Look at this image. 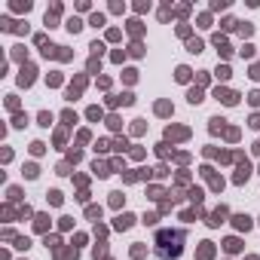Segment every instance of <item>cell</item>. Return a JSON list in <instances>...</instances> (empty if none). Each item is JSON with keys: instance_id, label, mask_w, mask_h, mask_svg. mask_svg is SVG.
Wrapping results in <instances>:
<instances>
[{"instance_id": "6da1fadb", "label": "cell", "mask_w": 260, "mask_h": 260, "mask_svg": "<svg viewBox=\"0 0 260 260\" xmlns=\"http://www.w3.org/2000/svg\"><path fill=\"white\" fill-rule=\"evenodd\" d=\"M156 242H159V257H178L181 254V248H184V233H169V230H162L159 236H156Z\"/></svg>"}]
</instances>
